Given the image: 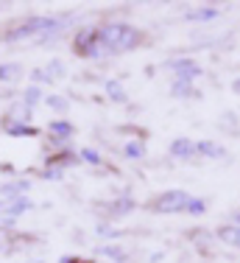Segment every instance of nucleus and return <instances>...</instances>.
<instances>
[{
	"mask_svg": "<svg viewBox=\"0 0 240 263\" xmlns=\"http://www.w3.org/2000/svg\"><path fill=\"white\" fill-rule=\"evenodd\" d=\"M101 45H104L106 56H117V53H129L143 42V34L129 23H106L101 26Z\"/></svg>",
	"mask_w": 240,
	"mask_h": 263,
	"instance_id": "1",
	"label": "nucleus"
},
{
	"mask_svg": "<svg viewBox=\"0 0 240 263\" xmlns=\"http://www.w3.org/2000/svg\"><path fill=\"white\" fill-rule=\"evenodd\" d=\"M67 23V17H28L23 26L11 28L9 34H3L6 42H20L25 36H34V34H48V31H59Z\"/></svg>",
	"mask_w": 240,
	"mask_h": 263,
	"instance_id": "2",
	"label": "nucleus"
},
{
	"mask_svg": "<svg viewBox=\"0 0 240 263\" xmlns=\"http://www.w3.org/2000/svg\"><path fill=\"white\" fill-rule=\"evenodd\" d=\"M193 199V193L182 191V187H170V191H162L159 196H154L148 202V210L156 213V216H176V213H185L187 202Z\"/></svg>",
	"mask_w": 240,
	"mask_h": 263,
	"instance_id": "3",
	"label": "nucleus"
},
{
	"mask_svg": "<svg viewBox=\"0 0 240 263\" xmlns=\"http://www.w3.org/2000/svg\"><path fill=\"white\" fill-rule=\"evenodd\" d=\"M73 53L81 56V59H101V56H106L104 45H101V31L98 28H81L73 36Z\"/></svg>",
	"mask_w": 240,
	"mask_h": 263,
	"instance_id": "4",
	"label": "nucleus"
},
{
	"mask_svg": "<svg viewBox=\"0 0 240 263\" xmlns=\"http://www.w3.org/2000/svg\"><path fill=\"white\" fill-rule=\"evenodd\" d=\"M165 67L176 73L173 79L193 81V84H195V79H201V73H204V67H201L195 59H190V56H173V59H168V62H165Z\"/></svg>",
	"mask_w": 240,
	"mask_h": 263,
	"instance_id": "5",
	"label": "nucleus"
},
{
	"mask_svg": "<svg viewBox=\"0 0 240 263\" xmlns=\"http://www.w3.org/2000/svg\"><path fill=\"white\" fill-rule=\"evenodd\" d=\"M168 152L173 160H182V162H190V160L198 157V154H195V140H190V137H176Z\"/></svg>",
	"mask_w": 240,
	"mask_h": 263,
	"instance_id": "6",
	"label": "nucleus"
},
{
	"mask_svg": "<svg viewBox=\"0 0 240 263\" xmlns=\"http://www.w3.org/2000/svg\"><path fill=\"white\" fill-rule=\"evenodd\" d=\"M221 14H224V11H221V6H198V9L187 11L185 20L187 23H212V20H218Z\"/></svg>",
	"mask_w": 240,
	"mask_h": 263,
	"instance_id": "7",
	"label": "nucleus"
},
{
	"mask_svg": "<svg viewBox=\"0 0 240 263\" xmlns=\"http://www.w3.org/2000/svg\"><path fill=\"white\" fill-rule=\"evenodd\" d=\"M195 154L201 160H224L226 157V146H221L215 140H198L195 143Z\"/></svg>",
	"mask_w": 240,
	"mask_h": 263,
	"instance_id": "8",
	"label": "nucleus"
},
{
	"mask_svg": "<svg viewBox=\"0 0 240 263\" xmlns=\"http://www.w3.org/2000/svg\"><path fill=\"white\" fill-rule=\"evenodd\" d=\"M215 238L221 243L232 249H240V224H218L215 227Z\"/></svg>",
	"mask_w": 240,
	"mask_h": 263,
	"instance_id": "9",
	"label": "nucleus"
},
{
	"mask_svg": "<svg viewBox=\"0 0 240 263\" xmlns=\"http://www.w3.org/2000/svg\"><path fill=\"white\" fill-rule=\"evenodd\" d=\"M170 96H173V98H182V101H195V98H201V92L195 90L193 81L173 79V84H170Z\"/></svg>",
	"mask_w": 240,
	"mask_h": 263,
	"instance_id": "10",
	"label": "nucleus"
},
{
	"mask_svg": "<svg viewBox=\"0 0 240 263\" xmlns=\"http://www.w3.org/2000/svg\"><path fill=\"white\" fill-rule=\"evenodd\" d=\"M134 208H137V204H134V199H131L129 193H123V196H117L115 202L109 204V213H112L115 218H120V216H129V213L134 210Z\"/></svg>",
	"mask_w": 240,
	"mask_h": 263,
	"instance_id": "11",
	"label": "nucleus"
},
{
	"mask_svg": "<svg viewBox=\"0 0 240 263\" xmlns=\"http://www.w3.org/2000/svg\"><path fill=\"white\" fill-rule=\"evenodd\" d=\"M48 132H50V135H56V143H62L65 137H73L75 135V126H73L70 121H62V118H59V121H50L48 123Z\"/></svg>",
	"mask_w": 240,
	"mask_h": 263,
	"instance_id": "12",
	"label": "nucleus"
},
{
	"mask_svg": "<svg viewBox=\"0 0 240 263\" xmlns=\"http://www.w3.org/2000/svg\"><path fill=\"white\" fill-rule=\"evenodd\" d=\"M31 182L28 179H17V182H6V185H0V196H6V199H20L23 196V191H28Z\"/></svg>",
	"mask_w": 240,
	"mask_h": 263,
	"instance_id": "13",
	"label": "nucleus"
},
{
	"mask_svg": "<svg viewBox=\"0 0 240 263\" xmlns=\"http://www.w3.org/2000/svg\"><path fill=\"white\" fill-rule=\"evenodd\" d=\"M106 96H109V101H115V104H126V101H129V96H126L123 84H120L117 79L106 81Z\"/></svg>",
	"mask_w": 240,
	"mask_h": 263,
	"instance_id": "14",
	"label": "nucleus"
},
{
	"mask_svg": "<svg viewBox=\"0 0 240 263\" xmlns=\"http://www.w3.org/2000/svg\"><path fill=\"white\" fill-rule=\"evenodd\" d=\"M123 154L129 160H143L145 154H148V148H145V140H129L123 146Z\"/></svg>",
	"mask_w": 240,
	"mask_h": 263,
	"instance_id": "15",
	"label": "nucleus"
},
{
	"mask_svg": "<svg viewBox=\"0 0 240 263\" xmlns=\"http://www.w3.org/2000/svg\"><path fill=\"white\" fill-rule=\"evenodd\" d=\"M31 208H34V204H31V199H28V196H20V199H11V204H9L3 213H6L9 218H14V216H23V213L31 210Z\"/></svg>",
	"mask_w": 240,
	"mask_h": 263,
	"instance_id": "16",
	"label": "nucleus"
},
{
	"mask_svg": "<svg viewBox=\"0 0 240 263\" xmlns=\"http://www.w3.org/2000/svg\"><path fill=\"white\" fill-rule=\"evenodd\" d=\"M11 137H36L39 135V129L36 126H28V123H11V126H6Z\"/></svg>",
	"mask_w": 240,
	"mask_h": 263,
	"instance_id": "17",
	"label": "nucleus"
},
{
	"mask_svg": "<svg viewBox=\"0 0 240 263\" xmlns=\"http://www.w3.org/2000/svg\"><path fill=\"white\" fill-rule=\"evenodd\" d=\"M98 255H104V258H109L112 263H126V260H129V255H126V249H120V247H98Z\"/></svg>",
	"mask_w": 240,
	"mask_h": 263,
	"instance_id": "18",
	"label": "nucleus"
},
{
	"mask_svg": "<svg viewBox=\"0 0 240 263\" xmlns=\"http://www.w3.org/2000/svg\"><path fill=\"white\" fill-rule=\"evenodd\" d=\"M45 73H48V79H50V81L65 79V62H62V59H50L48 65H45Z\"/></svg>",
	"mask_w": 240,
	"mask_h": 263,
	"instance_id": "19",
	"label": "nucleus"
},
{
	"mask_svg": "<svg viewBox=\"0 0 240 263\" xmlns=\"http://www.w3.org/2000/svg\"><path fill=\"white\" fill-rule=\"evenodd\" d=\"M187 216H204L207 213V199H201V196H193L190 202H187Z\"/></svg>",
	"mask_w": 240,
	"mask_h": 263,
	"instance_id": "20",
	"label": "nucleus"
},
{
	"mask_svg": "<svg viewBox=\"0 0 240 263\" xmlns=\"http://www.w3.org/2000/svg\"><path fill=\"white\" fill-rule=\"evenodd\" d=\"M45 104L50 106V109H56V112H67V109H70V101H67V98H62V96H48Z\"/></svg>",
	"mask_w": 240,
	"mask_h": 263,
	"instance_id": "21",
	"label": "nucleus"
},
{
	"mask_svg": "<svg viewBox=\"0 0 240 263\" xmlns=\"http://www.w3.org/2000/svg\"><path fill=\"white\" fill-rule=\"evenodd\" d=\"M23 101L28 104V106H34V104H39L42 101V90L36 84H31L28 90H25V96H23Z\"/></svg>",
	"mask_w": 240,
	"mask_h": 263,
	"instance_id": "22",
	"label": "nucleus"
},
{
	"mask_svg": "<svg viewBox=\"0 0 240 263\" xmlns=\"http://www.w3.org/2000/svg\"><path fill=\"white\" fill-rule=\"evenodd\" d=\"M17 73H20V65H14V62L11 65H0V81H11Z\"/></svg>",
	"mask_w": 240,
	"mask_h": 263,
	"instance_id": "23",
	"label": "nucleus"
},
{
	"mask_svg": "<svg viewBox=\"0 0 240 263\" xmlns=\"http://www.w3.org/2000/svg\"><path fill=\"white\" fill-rule=\"evenodd\" d=\"M81 160H84V162H90V165H101V162H104V160H101V154L95 152V148H81Z\"/></svg>",
	"mask_w": 240,
	"mask_h": 263,
	"instance_id": "24",
	"label": "nucleus"
},
{
	"mask_svg": "<svg viewBox=\"0 0 240 263\" xmlns=\"http://www.w3.org/2000/svg\"><path fill=\"white\" fill-rule=\"evenodd\" d=\"M31 81H34L36 87L45 84V81H50V79H48V73H45V67H34V70H31Z\"/></svg>",
	"mask_w": 240,
	"mask_h": 263,
	"instance_id": "25",
	"label": "nucleus"
},
{
	"mask_svg": "<svg viewBox=\"0 0 240 263\" xmlns=\"http://www.w3.org/2000/svg\"><path fill=\"white\" fill-rule=\"evenodd\" d=\"M42 177H45V179H62V168H50V165H45Z\"/></svg>",
	"mask_w": 240,
	"mask_h": 263,
	"instance_id": "26",
	"label": "nucleus"
},
{
	"mask_svg": "<svg viewBox=\"0 0 240 263\" xmlns=\"http://www.w3.org/2000/svg\"><path fill=\"white\" fill-rule=\"evenodd\" d=\"M98 233H104L106 238H117L120 233H117V230H112V227H106V224H101V227H98Z\"/></svg>",
	"mask_w": 240,
	"mask_h": 263,
	"instance_id": "27",
	"label": "nucleus"
},
{
	"mask_svg": "<svg viewBox=\"0 0 240 263\" xmlns=\"http://www.w3.org/2000/svg\"><path fill=\"white\" fill-rule=\"evenodd\" d=\"M59 263H78V258L75 255H65V258H59Z\"/></svg>",
	"mask_w": 240,
	"mask_h": 263,
	"instance_id": "28",
	"label": "nucleus"
},
{
	"mask_svg": "<svg viewBox=\"0 0 240 263\" xmlns=\"http://www.w3.org/2000/svg\"><path fill=\"white\" fill-rule=\"evenodd\" d=\"M232 92H235V96H240V79L232 81Z\"/></svg>",
	"mask_w": 240,
	"mask_h": 263,
	"instance_id": "29",
	"label": "nucleus"
},
{
	"mask_svg": "<svg viewBox=\"0 0 240 263\" xmlns=\"http://www.w3.org/2000/svg\"><path fill=\"white\" fill-rule=\"evenodd\" d=\"M235 224H240V213H237V216H235Z\"/></svg>",
	"mask_w": 240,
	"mask_h": 263,
	"instance_id": "30",
	"label": "nucleus"
}]
</instances>
